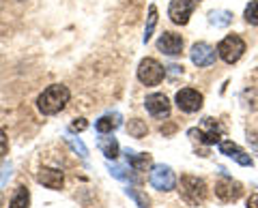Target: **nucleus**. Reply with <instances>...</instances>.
I'll list each match as a JSON object with an SVG mask.
<instances>
[{
    "mask_svg": "<svg viewBox=\"0 0 258 208\" xmlns=\"http://www.w3.org/2000/svg\"><path fill=\"white\" fill-rule=\"evenodd\" d=\"M69 97H71V92H69L67 86L52 84V86H47L41 94H39L37 110L41 112L43 116H54V114H58V112H62L64 108H67Z\"/></svg>",
    "mask_w": 258,
    "mask_h": 208,
    "instance_id": "nucleus-1",
    "label": "nucleus"
},
{
    "mask_svg": "<svg viewBox=\"0 0 258 208\" xmlns=\"http://www.w3.org/2000/svg\"><path fill=\"white\" fill-rule=\"evenodd\" d=\"M179 193H181L185 204L200 206V204H205L209 189H207L203 178H198V176H191V174H183L181 176V182H179Z\"/></svg>",
    "mask_w": 258,
    "mask_h": 208,
    "instance_id": "nucleus-2",
    "label": "nucleus"
},
{
    "mask_svg": "<svg viewBox=\"0 0 258 208\" xmlns=\"http://www.w3.org/2000/svg\"><path fill=\"white\" fill-rule=\"evenodd\" d=\"M243 52H245V41L239 35L224 37L220 41V45H217V56H220L224 62H228V65L237 62L241 56H243Z\"/></svg>",
    "mask_w": 258,
    "mask_h": 208,
    "instance_id": "nucleus-3",
    "label": "nucleus"
},
{
    "mask_svg": "<svg viewBox=\"0 0 258 208\" xmlns=\"http://www.w3.org/2000/svg\"><path fill=\"white\" fill-rule=\"evenodd\" d=\"M166 75V69L155 58H144L138 65V79L144 86H157Z\"/></svg>",
    "mask_w": 258,
    "mask_h": 208,
    "instance_id": "nucleus-4",
    "label": "nucleus"
},
{
    "mask_svg": "<svg viewBox=\"0 0 258 208\" xmlns=\"http://www.w3.org/2000/svg\"><path fill=\"white\" fill-rule=\"evenodd\" d=\"M222 133H224V129L220 123L213 121V118H205L200 129H189V138H196L203 144H217L222 138Z\"/></svg>",
    "mask_w": 258,
    "mask_h": 208,
    "instance_id": "nucleus-5",
    "label": "nucleus"
},
{
    "mask_svg": "<svg viewBox=\"0 0 258 208\" xmlns=\"http://www.w3.org/2000/svg\"><path fill=\"white\" fill-rule=\"evenodd\" d=\"M149 180H151V185L155 187L157 191H172L176 187V176L172 172V167L161 165V163L153 165Z\"/></svg>",
    "mask_w": 258,
    "mask_h": 208,
    "instance_id": "nucleus-6",
    "label": "nucleus"
},
{
    "mask_svg": "<svg viewBox=\"0 0 258 208\" xmlns=\"http://www.w3.org/2000/svg\"><path fill=\"white\" fill-rule=\"evenodd\" d=\"M174 103L185 114H194V112H198L203 108V94L198 90H194V88H181L174 97Z\"/></svg>",
    "mask_w": 258,
    "mask_h": 208,
    "instance_id": "nucleus-7",
    "label": "nucleus"
},
{
    "mask_svg": "<svg viewBox=\"0 0 258 208\" xmlns=\"http://www.w3.org/2000/svg\"><path fill=\"white\" fill-rule=\"evenodd\" d=\"M215 195L220 197L222 202H237V199L243 195V187H241V182L224 176L222 180L215 182Z\"/></svg>",
    "mask_w": 258,
    "mask_h": 208,
    "instance_id": "nucleus-8",
    "label": "nucleus"
},
{
    "mask_svg": "<svg viewBox=\"0 0 258 208\" xmlns=\"http://www.w3.org/2000/svg\"><path fill=\"white\" fill-rule=\"evenodd\" d=\"M194 7H196L194 0H170V9H168L170 22L176 26H185L194 13Z\"/></svg>",
    "mask_w": 258,
    "mask_h": 208,
    "instance_id": "nucleus-9",
    "label": "nucleus"
},
{
    "mask_svg": "<svg viewBox=\"0 0 258 208\" xmlns=\"http://www.w3.org/2000/svg\"><path fill=\"white\" fill-rule=\"evenodd\" d=\"M144 108L153 118H168L170 116V101H168L166 94L161 92H153L144 99Z\"/></svg>",
    "mask_w": 258,
    "mask_h": 208,
    "instance_id": "nucleus-10",
    "label": "nucleus"
},
{
    "mask_svg": "<svg viewBox=\"0 0 258 208\" xmlns=\"http://www.w3.org/2000/svg\"><path fill=\"white\" fill-rule=\"evenodd\" d=\"M189 56H191V62L196 67H211L215 62V50L209 43H203V41L191 45Z\"/></svg>",
    "mask_w": 258,
    "mask_h": 208,
    "instance_id": "nucleus-11",
    "label": "nucleus"
},
{
    "mask_svg": "<svg viewBox=\"0 0 258 208\" xmlns=\"http://www.w3.org/2000/svg\"><path fill=\"white\" fill-rule=\"evenodd\" d=\"M157 50L166 56H179L183 52V37L176 33H164L157 39Z\"/></svg>",
    "mask_w": 258,
    "mask_h": 208,
    "instance_id": "nucleus-12",
    "label": "nucleus"
},
{
    "mask_svg": "<svg viewBox=\"0 0 258 208\" xmlns=\"http://www.w3.org/2000/svg\"><path fill=\"white\" fill-rule=\"evenodd\" d=\"M220 153L226 155V157H230V159H235V161L239 165H243V167H249L254 161H252V157H249L245 150H241L235 142H230V140H224L220 142Z\"/></svg>",
    "mask_w": 258,
    "mask_h": 208,
    "instance_id": "nucleus-13",
    "label": "nucleus"
},
{
    "mask_svg": "<svg viewBox=\"0 0 258 208\" xmlns=\"http://www.w3.org/2000/svg\"><path fill=\"white\" fill-rule=\"evenodd\" d=\"M37 182H41L43 187L56 191V189H62L64 176H62L60 170H54V167H43V170L37 174Z\"/></svg>",
    "mask_w": 258,
    "mask_h": 208,
    "instance_id": "nucleus-14",
    "label": "nucleus"
},
{
    "mask_svg": "<svg viewBox=\"0 0 258 208\" xmlns=\"http://www.w3.org/2000/svg\"><path fill=\"white\" fill-rule=\"evenodd\" d=\"M123 125V118H120V114H106V116H101L99 121L95 123V129L99 131V133H112L114 129H118V127Z\"/></svg>",
    "mask_w": 258,
    "mask_h": 208,
    "instance_id": "nucleus-15",
    "label": "nucleus"
},
{
    "mask_svg": "<svg viewBox=\"0 0 258 208\" xmlns=\"http://www.w3.org/2000/svg\"><path fill=\"white\" fill-rule=\"evenodd\" d=\"M99 148H101V153L106 159H114L118 157V142L116 138H112L110 133H101V138H99Z\"/></svg>",
    "mask_w": 258,
    "mask_h": 208,
    "instance_id": "nucleus-16",
    "label": "nucleus"
},
{
    "mask_svg": "<svg viewBox=\"0 0 258 208\" xmlns=\"http://www.w3.org/2000/svg\"><path fill=\"white\" fill-rule=\"evenodd\" d=\"M125 155H127V163L134 167V172H142L151 165V155H147V153L136 155L134 150H125Z\"/></svg>",
    "mask_w": 258,
    "mask_h": 208,
    "instance_id": "nucleus-17",
    "label": "nucleus"
},
{
    "mask_svg": "<svg viewBox=\"0 0 258 208\" xmlns=\"http://www.w3.org/2000/svg\"><path fill=\"white\" fill-rule=\"evenodd\" d=\"M30 206V191L26 187H18L15 195L11 197L9 208H28Z\"/></svg>",
    "mask_w": 258,
    "mask_h": 208,
    "instance_id": "nucleus-18",
    "label": "nucleus"
},
{
    "mask_svg": "<svg viewBox=\"0 0 258 208\" xmlns=\"http://www.w3.org/2000/svg\"><path fill=\"white\" fill-rule=\"evenodd\" d=\"M209 22H211V26L215 28H224V26H228V24L232 22V13L230 11H211V15H209Z\"/></svg>",
    "mask_w": 258,
    "mask_h": 208,
    "instance_id": "nucleus-19",
    "label": "nucleus"
},
{
    "mask_svg": "<svg viewBox=\"0 0 258 208\" xmlns=\"http://www.w3.org/2000/svg\"><path fill=\"white\" fill-rule=\"evenodd\" d=\"M127 133L132 135V138H144V135L149 133V127L144 121H140V118H132V121L127 123Z\"/></svg>",
    "mask_w": 258,
    "mask_h": 208,
    "instance_id": "nucleus-20",
    "label": "nucleus"
},
{
    "mask_svg": "<svg viewBox=\"0 0 258 208\" xmlns=\"http://www.w3.org/2000/svg\"><path fill=\"white\" fill-rule=\"evenodd\" d=\"M155 24H157V7H155V5H151V7H149L147 30H144V37H142V41H144V43H149V41H151V37H153V30H155Z\"/></svg>",
    "mask_w": 258,
    "mask_h": 208,
    "instance_id": "nucleus-21",
    "label": "nucleus"
},
{
    "mask_svg": "<svg viewBox=\"0 0 258 208\" xmlns=\"http://www.w3.org/2000/svg\"><path fill=\"white\" fill-rule=\"evenodd\" d=\"M125 191H127V195H129V197H132V199H134V202H136V204H138V208H151V199H149L147 195H144V193H142V191H140V189L127 187Z\"/></svg>",
    "mask_w": 258,
    "mask_h": 208,
    "instance_id": "nucleus-22",
    "label": "nucleus"
},
{
    "mask_svg": "<svg viewBox=\"0 0 258 208\" xmlns=\"http://www.w3.org/2000/svg\"><path fill=\"white\" fill-rule=\"evenodd\" d=\"M243 18H245L247 24H252V26H258V0H252V3L245 7Z\"/></svg>",
    "mask_w": 258,
    "mask_h": 208,
    "instance_id": "nucleus-23",
    "label": "nucleus"
},
{
    "mask_svg": "<svg viewBox=\"0 0 258 208\" xmlns=\"http://www.w3.org/2000/svg\"><path fill=\"white\" fill-rule=\"evenodd\" d=\"M108 170H110V174L114 176V178H118V180H136V176L129 172L127 174V170L125 167H120V165H108Z\"/></svg>",
    "mask_w": 258,
    "mask_h": 208,
    "instance_id": "nucleus-24",
    "label": "nucleus"
},
{
    "mask_svg": "<svg viewBox=\"0 0 258 208\" xmlns=\"http://www.w3.org/2000/svg\"><path fill=\"white\" fill-rule=\"evenodd\" d=\"M67 142H69V146L74 148L76 153H78L80 157H82V159H86V157H88V150H86V146H84V144L80 142V140H76L74 135H67Z\"/></svg>",
    "mask_w": 258,
    "mask_h": 208,
    "instance_id": "nucleus-25",
    "label": "nucleus"
},
{
    "mask_svg": "<svg viewBox=\"0 0 258 208\" xmlns=\"http://www.w3.org/2000/svg\"><path fill=\"white\" fill-rule=\"evenodd\" d=\"M9 153V140H7V133L0 129V159Z\"/></svg>",
    "mask_w": 258,
    "mask_h": 208,
    "instance_id": "nucleus-26",
    "label": "nucleus"
},
{
    "mask_svg": "<svg viewBox=\"0 0 258 208\" xmlns=\"http://www.w3.org/2000/svg\"><path fill=\"white\" fill-rule=\"evenodd\" d=\"M86 127H88V123L84 121V118H76V121L71 123V129H74V131H84Z\"/></svg>",
    "mask_w": 258,
    "mask_h": 208,
    "instance_id": "nucleus-27",
    "label": "nucleus"
},
{
    "mask_svg": "<svg viewBox=\"0 0 258 208\" xmlns=\"http://www.w3.org/2000/svg\"><path fill=\"white\" fill-rule=\"evenodd\" d=\"M7 176H11V165L5 163L3 167H0V185H5V178Z\"/></svg>",
    "mask_w": 258,
    "mask_h": 208,
    "instance_id": "nucleus-28",
    "label": "nucleus"
},
{
    "mask_svg": "<svg viewBox=\"0 0 258 208\" xmlns=\"http://www.w3.org/2000/svg\"><path fill=\"white\" fill-rule=\"evenodd\" d=\"M247 208H258V193L249 195V199H247Z\"/></svg>",
    "mask_w": 258,
    "mask_h": 208,
    "instance_id": "nucleus-29",
    "label": "nucleus"
},
{
    "mask_svg": "<svg viewBox=\"0 0 258 208\" xmlns=\"http://www.w3.org/2000/svg\"><path fill=\"white\" fill-rule=\"evenodd\" d=\"M170 69V73H174V75H179V73H183V67H179V65H170L168 67Z\"/></svg>",
    "mask_w": 258,
    "mask_h": 208,
    "instance_id": "nucleus-30",
    "label": "nucleus"
}]
</instances>
